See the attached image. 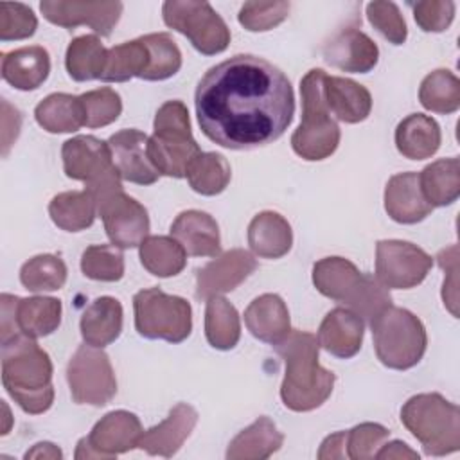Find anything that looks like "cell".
Instances as JSON below:
<instances>
[{"mask_svg": "<svg viewBox=\"0 0 460 460\" xmlns=\"http://www.w3.org/2000/svg\"><path fill=\"white\" fill-rule=\"evenodd\" d=\"M194 106L208 140L241 151L268 146L284 135L293 120L295 93L273 63L237 54L205 72Z\"/></svg>", "mask_w": 460, "mask_h": 460, "instance_id": "1", "label": "cell"}, {"mask_svg": "<svg viewBox=\"0 0 460 460\" xmlns=\"http://www.w3.org/2000/svg\"><path fill=\"white\" fill-rule=\"evenodd\" d=\"M275 352L286 365L280 399L293 411H311L332 394L334 374L318 363V338L305 331H289Z\"/></svg>", "mask_w": 460, "mask_h": 460, "instance_id": "2", "label": "cell"}, {"mask_svg": "<svg viewBox=\"0 0 460 460\" xmlns=\"http://www.w3.org/2000/svg\"><path fill=\"white\" fill-rule=\"evenodd\" d=\"M2 383L25 413L40 415L54 402L52 361L25 334L2 343Z\"/></svg>", "mask_w": 460, "mask_h": 460, "instance_id": "3", "label": "cell"}, {"mask_svg": "<svg viewBox=\"0 0 460 460\" xmlns=\"http://www.w3.org/2000/svg\"><path fill=\"white\" fill-rule=\"evenodd\" d=\"M313 284L327 298L343 304L368 325L392 305L388 289L343 257H325L313 266Z\"/></svg>", "mask_w": 460, "mask_h": 460, "instance_id": "4", "label": "cell"}, {"mask_svg": "<svg viewBox=\"0 0 460 460\" xmlns=\"http://www.w3.org/2000/svg\"><path fill=\"white\" fill-rule=\"evenodd\" d=\"M401 422L429 456H444L460 449V410L440 394L410 397L401 408Z\"/></svg>", "mask_w": 460, "mask_h": 460, "instance_id": "5", "label": "cell"}, {"mask_svg": "<svg viewBox=\"0 0 460 460\" xmlns=\"http://www.w3.org/2000/svg\"><path fill=\"white\" fill-rule=\"evenodd\" d=\"M325 77L322 68H313L300 81L302 120L291 137V147L309 162L329 158L340 144V128L323 97Z\"/></svg>", "mask_w": 460, "mask_h": 460, "instance_id": "6", "label": "cell"}, {"mask_svg": "<svg viewBox=\"0 0 460 460\" xmlns=\"http://www.w3.org/2000/svg\"><path fill=\"white\" fill-rule=\"evenodd\" d=\"M201 153L192 138L187 106L181 101L164 102L155 117V133L147 140V155L162 176L183 178L190 162Z\"/></svg>", "mask_w": 460, "mask_h": 460, "instance_id": "7", "label": "cell"}, {"mask_svg": "<svg viewBox=\"0 0 460 460\" xmlns=\"http://www.w3.org/2000/svg\"><path fill=\"white\" fill-rule=\"evenodd\" d=\"M374 349L377 359L394 370L415 367L428 345L422 322L408 309L390 305L372 323Z\"/></svg>", "mask_w": 460, "mask_h": 460, "instance_id": "8", "label": "cell"}, {"mask_svg": "<svg viewBox=\"0 0 460 460\" xmlns=\"http://www.w3.org/2000/svg\"><path fill=\"white\" fill-rule=\"evenodd\" d=\"M133 309L137 332L147 340L180 343L187 340L192 331L190 304L158 288L138 291L133 296Z\"/></svg>", "mask_w": 460, "mask_h": 460, "instance_id": "9", "label": "cell"}, {"mask_svg": "<svg viewBox=\"0 0 460 460\" xmlns=\"http://www.w3.org/2000/svg\"><path fill=\"white\" fill-rule=\"evenodd\" d=\"M162 16L167 27L183 34L205 56L219 54L230 43V29L208 2L167 0Z\"/></svg>", "mask_w": 460, "mask_h": 460, "instance_id": "10", "label": "cell"}, {"mask_svg": "<svg viewBox=\"0 0 460 460\" xmlns=\"http://www.w3.org/2000/svg\"><path fill=\"white\" fill-rule=\"evenodd\" d=\"M66 381L70 395L77 404L104 406L117 394V379L108 354L86 343L70 358Z\"/></svg>", "mask_w": 460, "mask_h": 460, "instance_id": "11", "label": "cell"}, {"mask_svg": "<svg viewBox=\"0 0 460 460\" xmlns=\"http://www.w3.org/2000/svg\"><path fill=\"white\" fill-rule=\"evenodd\" d=\"M431 266V255L408 241L383 239L376 244V279L386 289H410L419 286Z\"/></svg>", "mask_w": 460, "mask_h": 460, "instance_id": "12", "label": "cell"}, {"mask_svg": "<svg viewBox=\"0 0 460 460\" xmlns=\"http://www.w3.org/2000/svg\"><path fill=\"white\" fill-rule=\"evenodd\" d=\"M110 243L120 250L140 246L149 232V216L144 205L117 190L97 203Z\"/></svg>", "mask_w": 460, "mask_h": 460, "instance_id": "13", "label": "cell"}, {"mask_svg": "<svg viewBox=\"0 0 460 460\" xmlns=\"http://www.w3.org/2000/svg\"><path fill=\"white\" fill-rule=\"evenodd\" d=\"M40 11L54 25L74 29L88 25L101 36H110L122 14V2H77V0H43Z\"/></svg>", "mask_w": 460, "mask_h": 460, "instance_id": "14", "label": "cell"}, {"mask_svg": "<svg viewBox=\"0 0 460 460\" xmlns=\"http://www.w3.org/2000/svg\"><path fill=\"white\" fill-rule=\"evenodd\" d=\"M65 174L72 180L84 181V187L119 172L108 142L92 135H79L66 140L61 147Z\"/></svg>", "mask_w": 460, "mask_h": 460, "instance_id": "15", "label": "cell"}, {"mask_svg": "<svg viewBox=\"0 0 460 460\" xmlns=\"http://www.w3.org/2000/svg\"><path fill=\"white\" fill-rule=\"evenodd\" d=\"M257 268L253 255L243 248H234L201 270L196 275V298L208 300L212 296L234 291L241 282H244Z\"/></svg>", "mask_w": 460, "mask_h": 460, "instance_id": "16", "label": "cell"}, {"mask_svg": "<svg viewBox=\"0 0 460 460\" xmlns=\"http://www.w3.org/2000/svg\"><path fill=\"white\" fill-rule=\"evenodd\" d=\"M149 137L138 129H120L108 138L113 164L122 180L151 185L158 180L160 172L149 160L147 155Z\"/></svg>", "mask_w": 460, "mask_h": 460, "instance_id": "17", "label": "cell"}, {"mask_svg": "<svg viewBox=\"0 0 460 460\" xmlns=\"http://www.w3.org/2000/svg\"><path fill=\"white\" fill-rule=\"evenodd\" d=\"M144 429L138 417L126 410H115L106 413L90 431L88 444L101 453L104 460L115 458L120 453H128L138 447V440Z\"/></svg>", "mask_w": 460, "mask_h": 460, "instance_id": "18", "label": "cell"}, {"mask_svg": "<svg viewBox=\"0 0 460 460\" xmlns=\"http://www.w3.org/2000/svg\"><path fill=\"white\" fill-rule=\"evenodd\" d=\"M196 422L198 411L187 402H178L158 426H153L142 433L138 447L147 455L171 458L189 438Z\"/></svg>", "mask_w": 460, "mask_h": 460, "instance_id": "19", "label": "cell"}, {"mask_svg": "<svg viewBox=\"0 0 460 460\" xmlns=\"http://www.w3.org/2000/svg\"><path fill=\"white\" fill-rule=\"evenodd\" d=\"M323 59L343 72L367 74L377 65L379 49L365 32L349 27L323 47Z\"/></svg>", "mask_w": 460, "mask_h": 460, "instance_id": "20", "label": "cell"}, {"mask_svg": "<svg viewBox=\"0 0 460 460\" xmlns=\"http://www.w3.org/2000/svg\"><path fill=\"white\" fill-rule=\"evenodd\" d=\"M385 210L401 225H415L429 216L433 207L420 190L419 172H399L388 180L385 187Z\"/></svg>", "mask_w": 460, "mask_h": 460, "instance_id": "21", "label": "cell"}, {"mask_svg": "<svg viewBox=\"0 0 460 460\" xmlns=\"http://www.w3.org/2000/svg\"><path fill=\"white\" fill-rule=\"evenodd\" d=\"M365 322L347 307H336L325 314L318 329V343L329 354L349 359L356 356L363 343Z\"/></svg>", "mask_w": 460, "mask_h": 460, "instance_id": "22", "label": "cell"}, {"mask_svg": "<svg viewBox=\"0 0 460 460\" xmlns=\"http://www.w3.org/2000/svg\"><path fill=\"white\" fill-rule=\"evenodd\" d=\"M171 235L192 257H217L221 252L219 226L216 219L201 210H183L171 225Z\"/></svg>", "mask_w": 460, "mask_h": 460, "instance_id": "23", "label": "cell"}, {"mask_svg": "<svg viewBox=\"0 0 460 460\" xmlns=\"http://www.w3.org/2000/svg\"><path fill=\"white\" fill-rule=\"evenodd\" d=\"M244 323L253 338L270 345H277L291 331L288 305L273 293H264L250 302L244 311Z\"/></svg>", "mask_w": 460, "mask_h": 460, "instance_id": "24", "label": "cell"}, {"mask_svg": "<svg viewBox=\"0 0 460 460\" xmlns=\"http://www.w3.org/2000/svg\"><path fill=\"white\" fill-rule=\"evenodd\" d=\"M50 72L49 52L40 45L22 47L2 56V77L16 90L40 88Z\"/></svg>", "mask_w": 460, "mask_h": 460, "instance_id": "25", "label": "cell"}, {"mask_svg": "<svg viewBox=\"0 0 460 460\" xmlns=\"http://www.w3.org/2000/svg\"><path fill=\"white\" fill-rule=\"evenodd\" d=\"M323 97L329 111L347 124L365 120L372 110L370 92L363 84L347 77L327 75L323 81Z\"/></svg>", "mask_w": 460, "mask_h": 460, "instance_id": "26", "label": "cell"}, {"mask_svg": "<svg viewBox=\"0 0 460 460\" xmlns=\"http://www.w3.org/2000/svg\"><path fill=\"white\" fill-rule=\"evenodd\" d=\"M248 244L257 257H284L293 244V232L288 219L273 210L259 212L248 225Z\"/></svg>", "mask_w": 460, "mask_h": 460, "instance_id": "27", "label": "cell"}, {"mask_svg": "<svg viewBox=\"0 0 460 460\" xmlns=\"http://www.w3.org/2000/svg\"><path fill=\"white\" fill-rule=\"evenodd\" d=\"M442 133L435 119L411 113L395 128L397 151L410 160H424L433 156L440 147Z\"/></svg>", "mask_w": 460, "mask_h": 460, "instance_id": "28", "label": "cell"}, {"mask_svg": "<svg viewBox=\"0 0 460 460\" xmlns=\"http://www.w3.org/2000/svg\"><path fill=\"white\" fill-rule=\"evenodd\" d=\"M81 336L86 345L106 347L113 343L122 331V305L113 296L95 298L81 316Z\"/></svg>", "mask_w": 460, "mask_h": 460, "instance_id": "29", "label": "cell"}, {"mask_svg": "<svg viewBox=\"0 0 460 460\" xmlns=\"http://www.w3.org/2000/svg\"><path fill=\"white\" fill-rule=\"evenodd\" d=\"M284 435L270 417H259L239 431L226 449L228 460H264L280 449Z\"/></svg>", "mask_w": 460, "mask_h": 460, "instance_id": "30", "label": "cell"}, {"mask_svg": "<svg viewBox=\"0 0 460 460\" xmlns=\"http://www.w3.org/2000/svg\"><path fill=\"white\" fill-rule=\"evenodd\" d=\"M420 190L431 207H447L460 196V160L440 158L419 172Z\"/></svg>", "mask_w": 460, "mask_h": 460, "instance_id": "31", "label": "cell"}, {"mask_svg": "<svg viewBox=\"0 0 460 460\" xmlns=\"http://www.w3.org/2000/svg\"><path fill=\"white\" fill-rule=\"evenodd\" d=\"M34 119L49 133H72L84 126L83 102L70 93H50L36 106Z\"/></svg>", "mask_w": 460, "mask_h": 460, "instance_id": "32", "label": "cell"}, {"mask_svg": "<svg viewBox=\"0 0 460 460\" xmlns=\"http://www.w3.org/2000/svg\"><path fill=\"white\" fill-rule=\"evenodd\" d=\"M49 214L54 225L65 232H81L92 226L97 216L93 196L84 190H68L52 198Z\"/></svg>", "mask_w": 460, "mask_h": 460, "instance_id": "33", "label": "cell"}, {"mask_svg": "<svg viewBox=\"0 0 460 460\" xmlns=\"http://www.w3.org/2000/svg\"><path fill=\"white\" fill-rule=\"evenodd\" d=\"M61 302L52 296L20 298L16 305V322L22 334L43 338L52 334L61 323Z\"/></svg>", "mask_w": 460, "mask_h": 460, "instance_id": "34", "label": "cell"}, {"mask_svg": "<svg viewBox=\"0 0 460 460\" xmlns=\"http://www.w3.org/2000/svg\"><path fill=\"white\" fill-rule=\"evenodd\" d=\"M108 50L95 34H83L70 41L65 56V66L74 81L101 79L106 68Z\"/></svg>", "mask_w": 460, "mask_h": 460, "instance_id": "35", "label": "cell"}, {"mask_svg": "<svg viewBox=\"0 0 460 460\" xmlns=\"http://www.w3.org/2000/svg\"><path fill=\"white\" fill-rule=\"evenodd\" d=\"M140 262L155 277H174L187 264L183 246L167 235H147L140 244Z\"/></svg>", "mask_w": 460, "mask_h": 460, "instance_id": "36", "label": "cell"}, {"mask_svg": "<svg viewBox=\"0 0 460 460\" xmlns=\"http://www.w3.org/2000/svg\"><path fill=\"white\" fill-rule=\"evenodd\" d=\"M205 336L207 341L217 350L234 349L241 338L237 309L219 295L207 300Z\"/></svg>", "mask_w": 460, "mask_h": 460, "instance_id": "37", "label": "cell"}, {"mask_svg": "<svg viewBox=\"0 0 460 460\" xmlns=\"http://www.w3.org/2000/svg\"><path fill=\"white\" fill-rule=\"evenodd\" d=\"M149 63L147 47L140 38L124 41L108 49L106 68L101 75V81L106 83H124L133 77H142Z\"/></svg>", "mask_w": 460, "mask_h": 460, "instance_id": "38", "label": "cell"}, {"mask_svg": "<svg viewBox=\"0 0 460 460\" xmlns=\"http://www.w3.org/2000/svg\"><path fill=\"white\" fill-rule=\"evenodd\" d=\"M420 104L433 111L449 115L460 108V81L458 77L447 70L438 68L428 74L419 88Z\"/></svg>", "mask_w": 460, "mask_h": 460, "instance_id": "39", "label": "cell"}, {"mask_svg": "<svg viewBox=\"0 0 460 460\" xmlns=\"http://www.w3.org/2000/svg\"><path fill=\"white\" fill-rule=\"evenodd\" d=\"M185 176L194 192L201 196H216L228 187L232 171L223 155L201 151L190 162Z\"/></svg>", "mask_w": 460, "mask_h": 460, "instance_id": "40", "label": "cell"}, {"mask_svg": "<svg viewBox=\"0 0 460 460\" xmlns=\"http://www.w3.org/2000/svg\"><path fill=\"white\" fill-rule=\"evenodd\" d=\"M20 282L32 293L61 289L66 282V266L58 255H34L22 266Z\"/></svg>", "mask_w": 460, "mask_h": 460, "instance_id": "41", "label": "cell"}, {"mask_svg": "<svg viewBox=\"0 0 460 460\" xmlns=\"http://www.w3.org/2000/svg\"><path fill=\"white\" fill-rule=\"evenodd\" d=\"M142 40L149 52V63L140 79L164 81L172 77L181 66V52L171 34L153 32L142 36Z\"/></svg>", "mask_w": 460, "mask_h": 460, "instance_id": "42", "label": "cell"}, {"mask_svg": "<svg viewBox=\"0 0 460 460\" xmlns=\"http://www.w3.org/2000/svg\"><path fill=\"white\" fill-rule=\"evenodd\" d=\"M81 270L84 277L101 282H115L124 275V257L120 248L110 244L88 246L81 255Z\"/></svg>", "mask_w": 460, "mask_h": 460, "instance_id": "43", "label": "cell"}, {"mask_svg": "<svg viewBox=\"0 0 460 460\" xmlns=\"http://www.w3.org/2000/svg\"><path fill=\"white\" fill-rule=\"evenodd\" d=\"M84 110V126L86 128H102L115 122L122 111L120 95L104 86L97 90H90L79 95Z\"/></svg>", "mask_w": 460, "mask_h": 460, "instance_id": "44", "label": "cell"}, {"mask_svg": "<svg viewBox=\"0 0 460 460\" xmlns=\"http://www.w3.org/2000/svg\"><path fill=\"white\" fill-rule=\"evenodd\" d=\"M289 2H246L237 20L250 32H264L282 23L289 14Z\"/></svg>", "mask_w": 460, "mask_h": 460, "instance_id": "45", "label": "cell"}, {"mask_svg": "<svg viewBox=\"0 0 460 460\" xmlns=\"http://www.w3.org/2000/svg\"><path fill=\"white\" fill-rule=\"evenodd\" d=\"M38 20L32 9L20 2L0 4V40H25L36 32Z\"/></svg>", "mask_w": 460, "mask_h": 460, "instance_id": "46", "label": "cell"}, {"mask_svg": "<svg viewBox=\"0 0 460 460\" xmlns=\"http://www.w3.org/2000/svg\"><path fill=\"white\" fill-rule=\"evenodd\" d=\"M367 18L372 27L383 34L392 45H402L408 36L406 22L394 2L367 4Z\"/></svg>", "mask_w": 460, "mask_h": 460, "instance_id": "47", "label": "cell"}, {"mask_svg": "<svg viewBox=\"0 0 460 460\" xmlns=\"http://www.w3.org/2000/svg\"><path fill=\"white\" fill-rule=\"evenodd\" d=\"M390 431L376 422H363L347 431V456L352 460L376 458L379 447L388 440Z\"/></svg>", "mask_w": 460, "mask_h": 460, "instance_id": "48", "label": "cell"}, {"mask_svg": "<svg viewBox=\"0 0 460 460\" xmlns=\"http://www.w3.org/2000/svg\"><path fill=\"white\" fill-rule=\"evenodd\" d=\"M413 18L424 32H442L455 18V2L451 0H426L411 4Z\"/></svg>", "mask_w": 460, "mask_h": 460, "instance_id": "49", "label": "cell"}, {"mask_svg": "<svg viewBox=\"0 0 460 460\" xmlns=\"http://www.w3.org/2000/svg\"><path fill=\"white\" fill-rule=\"evenodd\" d=\"M438 266L444 270L442 300L446 309L456 318L458 316V246L451 244L437 253Z\"/></svg>", "mask_w": 460, "mask_h": 460, "instance_id": "50", "label": "cell"}, {"mask_svg": "<svg viewBox=\"0 0 460 460\" xmlns=\"http://www.w3.org/2000/svg\"><path fill=\"white\" fill-rule=\"evenodd\" d=\"M18 296L4 293L0 296V341L7 343L20 336L18 322H16V305H18Z\"/></svg>", "mask_w": 460, "mask_h": 460, "instance_id": "51", "label": "cell"}, {"mask_svg": "<svg viewBox=\"0 0 460 460\" xmlns=\"http://www.w3.org/2000/svg\"><path fill=\"white\" fill-rule=\"evenodd\" d=\"M20 126H22L20 111L4 99L2 101V155L4 156L9 153V147L18 138Z\"/></svg>", "mask_w": 460, "mask_h": 460, "instance_id": "52", "label": "cell"}, {"mask_svg": "<svg viewBox=\"0 0 460 460\" xmlns=\"http://www.w3.org/2000/svg\"><path fill=\"white\" fill-rule=\"evenodd\" d=\"M320 460H331V458H349L347 456V431H336L329 437L320 446L318 451Z\"/></svg>", "mask_w": 460, "mask_h": 460, "instance_id": "53", "label": "cell"}, {"mask_svg": "<svg viewBox=\"0 0 460 460\" xmlns=\"http://www.w3.org/2000/svg\"><path fill=\"white\" fill-rule=\"evenodd\" d=\"M376 458H381V460H404V458L419 460V453L413 451L408 444H404L401 440H392V442L383 444L379 447Z\"/></svg>", "mask_w": 460, "mask_h": 460, "instance_id": "54", "label": "cell"}, {"mask_svg": "<svg viewBox=\"0 0 460 460\" xmlns=\"http://www.w3.org/2000/svg\"><path fill=\"white\" fill-rule=\"evenodd\" d=\"M61 456H63L61 449L58 446L50 444V442L34 444V447L25 453V458H49V460H56V458H61Z\"/></svg>", "mask_w": 460, "mask_h": 460, "instance_id": "55", "label": "cell"}]
</instances>
